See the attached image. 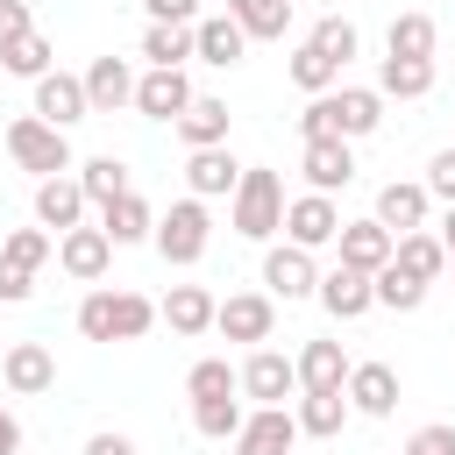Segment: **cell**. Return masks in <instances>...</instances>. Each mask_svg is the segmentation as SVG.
Wrapping results in <instances>:
<instances>
[{
  "instance_id": "obj_8",
  "label": "cell",
  "mask_w": 455,
  "mask_h": 455,
  "mask_svg": "<svg viewBox=\"0 0 455 455\" xmlns=\"http://www.w3.org/2000/svg\"><path fill=\"white\" fill-rule=\"evenodd\" d=\"M341 398H348V412H363V419H391V412H398V370H391V363H348Z\"/></svg>"
},
{
  "instance_id": "obj_25",
  "label": "cell",
  "mask_w": 455,
  "mask_h": 455,
  "mask_svg": "<svg viewBox=\"0 0 455 455\" xmlns=\"http://www.w3.org/2000/svg\"><path fill=\"white\" fill-rule=\"evenodd\" d=\"M100 228H107V242H114V249H128V242H149V228H156V206H149L142 192H121V199H107V206H100Z\"/></svg>"
},
{
  "instance_id": "obj_47",
  "label": "cell",
  "mask_w": 455,
  "mask_h": 455,
  "mask_svg": "<svg viewBox=\"0 0 455 455\" xmlns=\"http://www.w3.org/2000/svg\"><path fill=\"white\" fill-rule=\"evenodd\" d=\"M28 28H36V14H28V0H0V50H7V43H21Z\"/></svg>"
},
{
  "instance_id": "obj_16",
  "label": "cell",
  "mask_w": 455,
  "mask_h": 455,
  "mask_svg": "<svg viewBox=\"0 0 455 455\" xmlns=\"http://www.w3.org/2000/svg\"><path fill=\"white\" fill-rule=\"evenodd\" d=\"M36 228H50V235L85 228V192H78L71 171H64V178H36Z\"/></svg>"
},
{
  "instance_id": "obj_27",
  "label": "cell",
  "mask_w": 455,
  "mask_h": 455,
  "mask_svg": "<svg viewBox=\"0 0 455 455\" xmlns=\"http://www.w3.org/2000/svg\"><path fill=\"white\" fill-rule=\"evenodd\" d=\"M391 270H405V277H419V284H434V277L448 270V249H441V235H427V228H412V235H398V242H391Z\"/></svg>"
},
{
  "instance_id": "obj_38",
  "label": "cell",
  "mask_w": 455,
  "mask_h": 455,
  "mask_svg": "<svg viewBox=\"0 0 455 455\" xmlns=\"http://www.w3.org/2000/svg\"><path fill=\"white\" fill-rule=\"evenodd\" d=\"M306 43H313V50L327 57V64H341V71H348V57L363 50V36H355V21H341V14H327V21H313V36H306Z\"/></svg>"
},
{
  "instance_id": "obj_9",
  "label": "cell",
  "mask_w": 455,
  "mask_h": 455,
  "mask_svg": "<svg viewBox=\"0 0 455 455\" xmlns=\"http://www.w3.org/2000/svg\"><path fill=\"white\" fill-rule=\"evenodd\" d=\"M291 448H299L291 405H249V419L235 434V455H291Z\"/></svg>"
},
{
  "instance_id": "obj_31",
  "label": "cell",
  "mask_w": 455,
  "mask_h": 455,
  "mask_svg": "<svg viewBox=\"0 0 455 455\" xmlns=\"http://www.w3.org/2000/svg\"><path fill=\"white\" fill-rule=\"evenodd\" d=\"M299 434H313V441H334L341 427H348V398L341 391H299Z\"/></svg>"
},
{
  "instance_id": "obj_24",
  "label": "cell",
  "mask_w": 455,
  "mask_h": 455,
  "mask_svg": "<svg viewBox=\"0 0 455 455\" xmlns=\"http://www.w3.org/2000/svg\"><path fill=\"white\" fill-rule=\"evenodd\" d=\"M334 320H363L377 299H370V277L363 270H348V263H334V270H320V291H313Z\"/></svg>"
},
{
  "instance_id": "obj_50",
  "label": "cell",
  "mask_w": 455,
  "mask_h": 455,
  "mask_svg": "<svg viewBox=\"0 0 455 455\" xmlns=\"http://www.w3.org/2000/svg\"><path fill=\"white\" fill-rule=\"evenodd\" d=\"M0 455H21V419L0 405Z\"/></svg>"
},
{
  "instance_id": "obj_41",
  "label": "cell",
  "mask_w": 455,
  "mask_h": 455,
  "mask_svg": "<svg viewBox=\"0 0 455 455\" xmlns=\"http://www.w3.org/2000/svg\"><path fill=\"white\" fill-rule=\"evenodd\" d=\"M242 419H249V405H242V398H206V405H192V427H199L206 441H235V434H242Z\"/></svg>"
},
{
  "instance_id": "obj_42",
  "label": "cell",
  "mask_w": 455,
  "mask_h": 455,
  "mask_svg": "<svg viewBox=\"0 0 455 455\" xmlns=\"http://www.w3.org/2000/svg\"><path fill=\"white\" fill-rule=\"evenodd\" d=\"M107 313H114V284H92V291L78 299V334H85V341H114V320H107Z\"/></svg>"
},
{
  "instance_id": "obj_48",
  "label": "cell",
  "mask_w": 455,
  "mask_h": 455,
  "mask_svg": "<svg viewBox=\"0 0 455 455\" xmlns=\"http://www.w3.org/2000/svg\"><path fill=\"white\" fill-rule=\"evenodd\" d=\"M149 21H171V28H192L199 21V0H142Z\"/></svg>"
},
{
  "instance_id": "obj_51",
  "label": "cell",
  "mask_w": 455,
  "mask_h": 455,
  "mask_svg": "<svg viewBox=\"0 0 455 455\" xmlns=\"http://www.w3.org/2000/svg\"><path fill=\"white\" fill-rule=\"evenodd\" d=\"M441 249H448V263H455V206L441 213Z\"/></svg>"
},
{
  "instance_id": "obj_49",
  "label": "cell",
  "mask_w": 455,
  "mask_h": 455,
  "mask_svg": "<svg viewBox=\"0 0 455 455\" xmlns=\"http://www.w3.org/2000/svg\"><path fill=\"white\" fill-rule=\"evenodd\" d=\"M85 455H135V441H128V434H92Z\"/></svg>"
},
{
  "instance_id": "obj_35",
  "label": "cell",
  "mask_w": 455,
  "mask_h": 455,
  "mask_svg": "<svg viewBox=\"0 0 455 455\" xmlns=\"http://www.w3.org/2000/svg\"><path fill=\"white\" fill-rule=\"evenodd\" d=\"M284 71H291V85H299L306 100H320V92H334V85H341V64H327L313 43H299V50L284 57Z\"/></svg>"
},
{
  "instance_id": "obj_5",
  "label": "cell",
  "mask_w": 455,
  "mask_h": 455,
  "mask_svg": "<svg viewBox=\"0 0 455 455\" xmlns=\"http://www.w3.org/2000/svg\"><path fill=\"white\" fill-rule=\"evenodd\" d=\"M270 327H277V299L270 291H228L220 306H213V334H228V341H270Z\"/></svg>"
},
{
  "instance_id": "obj_36",
  "label": "cell",
  "mask_w": 455,
  "mask_h": 455,
  "mask_svg": "<svg viewBox=\"0 0 455 455\" xmlns=\"http://www.w3.org/2000/svg\"><path fill=\"white\" fill-rule=\"evenodd\" d=\"M370 299H377V306H384V313H419V306H427V284H419V277H405V270H391V263H384V270H377V277H370Z\"/></svg>"
},
{
  "instance_id": "obj_32",
  "label": "cell",
  "mask_w": 455,
  "mask_h": 455,
  "mask_svg": "<svg viewBox=\"0 0 455 455\" xmlns=\"http://www.w3.org/2000/svg\"><path fill=\"white\" fill-rule=\"evenodd\" d=\"M228 14H235V28L249 43H277L284 21H291V0H228Z\"/></svg>"
},
{
  "instance_id": "obj_15",
  "label": "cell",
  "mask_w": 455,
  "mask_h": 455,
  "mask_svg": "<svg viewBox=\"0 0 455 455\" xmlns=\"http://www.w3.org/2000/svg\"><path fill=\"white\" fill-rule=\"evenodd\" d=\"M327 107H334V135H341V142H363V135L384 128V100H377V85H334Z\"/></svg>"
},
{
  "instance_id": "obj_26",
  "label": "cell",
  "mask_w": 455,
  "mask_h": 455,
  "mask_svg": "<svg viewBox=\"0 0 455 455\" xmlns=\"http://www.w3.org/2000/svg\"><path fill=\"white\" fill-rule=\"evenodd\" d=\"M291 370H299V391H341V384H348L341 341H306V348L291 355Z\"/></svg>"
},
{
  "instance_id": "obj_37",
  "label": "cell",
  "mask_w": 455,
  "mask_h": 455,
  "mask_svg": "<svg viewBox=\"0 0 455 455\" xmlns=\"http://www.w3.org/2000/svg\"><path fill=\"white\" fill-rule=\"evenodd\" d=\"M0 64H7L14 78H28V85H36L43 71H57V50H50V36H36V28H28L21 43H7V50H0Z\"/></svg>"
},
{
  "instance_id": "obj_44",
  "label": "cell",
  "mask_w": 455,
  "mask_h": 455,
  "mask_svg": "<svg viewBox=\"0 0 455 455\" xmlns=\"http://www.w3.org/2000/svg\"><path fill=\"white\" fill-rule=\"evenodd\" d=\"M405 455H455V427H448V419H427V427L405 441Z\"/></svg>"
},
{
  "instance_id": "obj_10",
  "label": "cell",
  "mask_w": 455,
  "mask_h": 455,
  "mask_svg": "<svg viewBox=\"0 0 455 455\" xmlns=\"http://www.w3.org/2000/svg\"><path fill=\"white\" fill-rule=\"evenodd\" d=\"M213 306H220V299H213L206 284H171V291L156 299V320H164L178 341H199V334H213Z\"/></svg>"
},
{
  "instance_id": "obj_43",
  "label": "cell",
  "mask_w": 455,
  "mask_h": 455,
  "mask_svg": "<svg viewBox=\"0 0 455 455\" xmlns=\"http://www.w3.org/2000/svg\"><path fill=\"white\" fill-rule=\"evenodd\" d=\"M427 199H441V206H455V142L448 149H434V164H427Z\"/></svg>"
},
{
  "instance_id": "obj_18",
  "label": "cell",
  "mask_w": 455,
  "mask_h": 455,
  "mask_svg": "<svg viewBox=\"0 0 455 455\" xmlns=\"http://www.w3.org/2000/svg\"><path fill=\"white\" fill-rule=\"evenodd\" d=\"M85 107H92V114L135 107V64H128V57H92V64H85Z\"/></svg>"
},
{
  "instance_id": "obj_2",
  "label": "cell",
  "mask_w": 455,
  "mask_h": 455,
  "mask_svg": "<svg viewBox=\"0 0 455 455\" xmlns=\"http://www.w3.org/2000/svg\"><path fill=\"white\" fill-rule=\"evenodd\" d=\"M149 242H156V256H164V263L192 270V263L206 256V242H213V213H206V199H178L171 213H156Z\"/></svg>"
},
{
  "instance_id": "obj_28",
  "label": "cell",
  "mask_w": 455,
  "mask_h": 455,
  "mask_svg": "<svg viewBox=\"0 0 455 455\" xmlns=\"http://www.w3.org/2000/svg\"><path fill=\"white\" fill-rule=\"evenodd\" d=\"M434 43H441V28H434V14H419V7L391 14V28H384V57H427V64H434Z\"/></svg>"
},
{
  "instance_id": "obj_3",
  "label": "cell",
  "mask_w": 455,
  "mask_h": 455,
  "mask_svg": "<svg viewBox=\"0 0 455 455\" xmlns=\"http://www.w3.org/2000/svg\"><path fill=\"white\" fill-rule=\"evenodd\" d=\"M7 156L21 171H36V178H64L71 171V135L36 121V114H21V121H7Z\"/></svg>"
},
{
  "instance_id": "obj_7",
  "label": "cell",
  "mask_w": 455,
  "mask_h": 455,
  "mask_svg": "<svg viewBox=\"0 0 455 455\" xmlns=\"http://www.w3.org/2000/svg\"><path fill=\"white\" fill-rule=\"evenodd\" d=\"M57 270L64 277H78V284H100L107 270H114V242H107V228H71V235H57Z\"/></svg>"
},
{
  "instance_id": "obj_46",
  "label": "cell",
  "mask_w": 455,
  "mask_h": 455,
  "mask_svg": "<svg viewBox=\"0 0 455 455\" xmlns=\"http://www.w3.org/2000/svg\"><path fill=\"white\" fill-rule=\"evenodd\" d=\"M28 291H36V270H21V263L0 256V306H21Z\"/></svg>"
},
{
  "instance_id": "obj_33",
  "label": "cell",
  "mask_w": 455,
  "mask_h": 455,
  "mask_svg": "<svg viewBox=\"0 0 455 455\" xmlns=\"http://www.w3.org/2000/svg\"><path fill=\"white\" fill-rule=\"evenodd\" d=\"M185 398H192V405H206V398H242L235 363H228V355H199V363L185 370Z\"/></svg>"
},
{
  "instance_id": "obj_17",
  "label": "cell",
  "mask_w": 455,
  "mask_h": 455,
  "mask_svg": "<svg viewBox=\"0 0 455 455\" xmlns=\"http://www.w3.org/2000/svg\"><path fill=\"white\" fill-rule=\"evenodd\" d=\"M0 384H7L14 398H36V391L57 384V355H50L43 341H14V348L0 355Z\"/></svg>"
},
{
  "instance_id": "obj_6",
  "label": "cell",
  "mask_w": 455,
  "mask_h": 455,
  "mask_svg": "<svg viewBox=\"0 0 455 455\" xmlns=\"http://www.w3.org/2000/svg\"><path fill=\"white\" fill-rule=\"evenodd\" d=\"M334 235H341V206H334L327 192L284 199V242H291V249H327Z\"/></svg>"
},
{
  "instance_id": "obj_23",
  "label": "cell",
  "mask_w": 455,
  "mask_h": 455,
  "mask_svg": "<svg viewBox=\"0 0 455 455\" xmlns=\"http://www.w3.org/2000/svg\"><path fill=\"white\" fill-rule=\"evenodd\" d=\"M171 128H178V142H185V149H220V142H228V100L192 92V107H185Z\"/></svg>"
},
{
  "instance_id": "obj_20",
  "label": "cell",
  "mask_w": 455,
  "mask_h": 455,
  "mask_svg": "<svg viewBox=\"0 0 455 455\" xmlns=\"http://www.w3.org/2000/svg\"><path fill=\"white\" fill-rule=\"evenodd\" d=\"M185 185H192V199H228L242 185V164L228 156V142L220 149H185Z\"/></svg>"
},
{
  "instance_id": "obj_34",
  "label": "cell",
  "mask_w": 455,
  "mask_h": 455,
  "mask_svg": "<svg viewBox=\"0 0 455 455\" xmlns=\"http://www.w3.org/2000/svg\"><path fill=\"white\" fill-rule=\"evenodd\" d=\"M142 57H149V71H185V57H192V28L149 21V28H142Z\"/></svg>"
},
{
  "instance_id": "obj_12",
  "label": "cell",
  "mask_w": 455,
  "mask_h": 455,
  "mask_svg": "<svg viewBox=\"0 0 455 455\" xmlns=\"http://www.w3.org/2000/svg\"><path fill=\"white\" fill-rule=\"evenodd\" d=\"M28 114L71 135V121H85V114H92V107H85V78H71V71H43V78H36V107H28Z\"/></svg>"
},
{
  "instance_id": "obj_22",
  "label": "cell",
  "mask_w": 455,
  "mask_h": 455,
  "mask_svg": "<svg viewBox=\"0 0 455 455\" xmlns=\"http://www.w3.org/2000/svg\"><path fill=\"white\" fill-rule=\"evenodd\" d=\"M242 50H249V36L235 28V14H199L192 21V57L199 64H220L228 71V64H242Z\"/></svg>"
},
{
  "instance_id": "obj_29",
  "label": "cell",
  "mask_w": 455,
  "mask_h": 455,
  "mask_svg": "<svg viewBox=\"0 0 455 455\" xmlns=\"http://www.w3.org/2000/svg\"><path fill=\"white\" fill-rule=\"evenodd\" d=\"M427 92H434L427 57H384L377 64V100H427Z\"/></svg>"
},
{
  "instance_id": "obj_11",
  "label": "cell",
  "mask_w": 455,
  "mask_h": 455,
  "mask_svg": "<svg viewBox=\"0 0 455 455\" xmlns=\"http://www.w3.org/2000/svg\"><path fill=\"white\" fill-rule=\"evenodd\" d=\"M235 384H242V398H256V405H284V398L299 391V370H291V355L256 348V355L235 370Z\"/></svg>"
},
{
  "instance_id": "obj_45",
  "label": "cell",
  "mask_w": 455,
  "mask_h": 455,
  "mask_svg": "<svg viewBox=\"0 0 455 455\" xmlns=\"http://www.w3.org/2000/svg\"><path fill=\"white\" fill-rule=\"evenodd\" d=\"M320 135H334V107H327V92L306 100V114H299V142H320Z\"/></svg>"
},
{
  "instance_id": "obj_30",
  "label": "cell",
  "mask_w": 455,
  "mask_h": 455,
  "mask_svg": "<svg viewBox=\"0 0 455 455\" xmlns=\"http://www.w3.org/2000/svg\"><path fill=\"white\" fill-rule=\"evenodd\" d=\"M71 178H78L85 206H107V199L135 192V178H128V164H121V156H85V164H71Z\"/></svg>"
},
{
  "instance_id": "obj_14",
  "label": "cell",
  "mask_w": 455,
  "mask_h": 455,
  "mask_svg": "<svg viewBox=\"0 0 455 455\" xmlns=\"http://www.w3.org/2000/svg\"><path fill=\"white\" fill-rule=\"evenodd\" d=\"M427 206H434V199H427L419 178H391V185H377V213H370V220H377L384 235H412V228H427Z\"/></svg>"
},
{
  "instance_id": "obj_19",
  "label": "cell",
  "mask_w": 455,
  "mask_h": 455,
  "mask_svg": "<svg viewBox=\"0 0 455 455\" xmlns=\"http://www.w3.org/2000/svg\"><path fill=\"white\" fill-rule=\"evenodd\" d=\"M192 107V78L185 71H142L135 78V114L142 121H178Z\"/></svg>"
},
{
  "instance_id": "obj_1",
  "label": "cell",
  "mask_w": 455,
  "mask_h": 455,
  "mask_svg": "<svg viewBox=\"0 0 455 455\" xmlns=\"http://www.w3.org/2000/svg\"><path fill=\"white\" fill-rule=\"evenodd\" d=\"M228 228L242 242H277L284 235V178L270 164H242V185L228 192Z\"/></svg>"
},
{
  "instance_id": "obj_40",
  "label": "cell",
  "mask_w": 455,
  "mask_h": 455,
  "mask_svg": "<svg viewBox=\"0 0 455 455\" xmlns=\"http://www.w3.org/2000/svg\"><path fill=\"white\" fill-rule=\"evenodd\" d=\"M114 341H142L149 327H156V299H142V291H114Z\"/></svg>"
},
{
  "instance_id": "obj_13",
  "label": "cell",
  "mask_w": 455,
  "mask_h": 455,
  "mask_svg": "<svg viewBox=\"0 0 455 455\" xmlns=\"http://www.w3.org/2000/svg\"><path fill=\"white\" fill-rule=\"evenodd\" d=\"M299 171H306V192H341V185H355V149L341 142V135H320V142H306V156H299Z\"/></svg>"
},
{
  "instance_id": "obj_21",
  "label": "cell",
  "mask_w": 455,
  "mask_h": 455,
  "mask_svg": "<svg viewBox=\"0 0 455 455\" xmlns=\"http://www.w3.org/2000/svg\"><path fill=\"white\" fill-rule=\"evenodd\" d=\"M391 242H398V235H384L377 220H341V235H334L341 263H348V270H363V277H377V270L391 263Z\"/></svg>"
},
{
  "instance_id": "obj_4",
  "label": "cell",
  "mask_w": 455,
  "mask_h": 455,
  "mask_svg": "<svg viewBox=\"0 0 455 455\" xmlns=\"http://www.w3.org/2000/svg\"><path fill=\"white\" fill-rule=\"evenodd\" d=\"M263 291H270V299H284V306L313 299V291H320V263H313V249L270 242V249H263Z\"/></svg>"
},
{
  "instance_id": "obj_39",
  "label": "cell",
  "mask_w": 455,
  "mask_h": 455,
  "mask_svg": "<svg viewBox=\"0 0 455 455\" xmlns=\"http://www.w3.org/2000/svg\"><path fill=\"white\" fill-rule=\"evenodd\" d=\"M0 256H7V263H21V270H43V263L57 256V235H50V228H7Z\"/></svg>"
}]
</instances>
